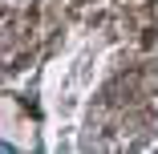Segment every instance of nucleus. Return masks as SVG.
Listing matches in <instances>:
<instances>
[{"label": "nucleus", "mask_w": 158, "mask_h": 154, "mask_svg": "<svg viewBox=\"0 0 158 154\" xmlns=\"http://www.w3.org/2000/svg\"><path fill=\"white\" fill-rule=\"evenodd\" d=\"M98 61H102V53L93 49V45H85L69 65H65V81H61V89H57V98H53V114H57V122H73L77 118V110H81V94L93 85V77H98Z\"/></svg>", "instance_id": "1"}, {"label": "nucleus", "mask_w": 158, "mask_h": 154, "mask_svg": "<svg viewBox=\"0 0 158 154\" xmlns=\"http://www.w3.org/2000/svg\"><path fill=\"white\" fill-rule=\"evenodd\" d=\"M8 4H28V0H8Z\"/></svg>", "instance_id": "2"}]
</instances>
